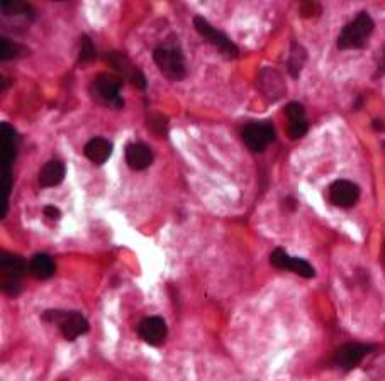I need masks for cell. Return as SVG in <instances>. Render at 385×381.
I'll list each match as a JSON object with an SVG mask.
<instances>
[{"instance_id": "obj_3", "label": "cell", "mask_w": 385, "mask_h": 381, "mask_svg": "<svg viewBox=\"0 0 385 381\" xmlns=\"http://www.w3.org/2000/svg\"><path fill=\"white\" fill-rule=\"evenodd\" d=\"M26 270L27 264L21 256L2 251V254H0V278H2V290L7 295L21 293V279L26 275Z\"/></svg>"}, {"instance_id": "obj_18", "label": "cell", "mask_w": 385, "mask_h": 381, "mask_svg": "<svg viewBox=\"0 0 385 381\" xmlns=\"http://www.w3.org/2000/svg\"><path fill=\"white\" fill-rule=\"evenodd\" d=\"M65 178V165L61 161H48L40 171V185L45 188L56 186Z\"/></svg>"}, {"instance_id": "obj_24", "label": "cell", "mask_w": 385, "mask_h": 381, "mask_svg": "<svg viewBox=\"0 0 385 381\" xmlns=\"http://www.w3.org/2000/svg\"><path fill=\"white\" fill-rule=\"evenodd\" d=\"M322 7L316 2H302L301 3V15L302 17H314V15L321 14Z\"/></svg>"}, {"instance_id": "obj_8", "label": "cell", "mask_w": 385, "mask_h": 381, "mask_svg": "<svg viewBox=\"0 0 385 381\" xmlns=\"http://www.w3.org/2000/svg\"><path fill=\"white\" fill-rule=\"evenodd\" d=\"M107 60H109V65H111L112 68H114L120 76H124V79L129 80L131 83H133L134 87L138 88V90H145V88H146L145 75H143L141 70L136 68V66L131 63V61L127 60L124 54L111 53L107 56Z\"/></svg>"}, {"instance_id": "obj_16", "label": "cell", "mask_w": 385, "mask_h": 381, "mask_svg": "<svg viewBox=\"0 0 385 381\" xmlns=\"http://www.w3.org/2000/svg\"><path fill=\"white\" fill-rule=\"evenodd\" d=\"M84 153H85V158H87L88 161H92L93 165L100 166V165H104L109 158H111L112 145L104 138H93L87 143V145H85Z\"/></svg>"}, {"instance_id": "obj_20", "label": "cell", "mask_w": 385, "mask_h": 381, "mask_svg": "<svg viewBox=\"0 0 385 381\" xmlns=\"http://www.w3.org/2000/svg\"><path fill=\"white\" fill-rule=\"evenodd\" d=\"M306 60H307L306 49L302 48L301 44H297V42H292V48H290V56H289V60H287V68H289V73L294 76V79H297L299 76V73H301Z\"/></svg>"}, {"instance_id": "obj_2", "label": "cell", "mask_w": 385, "mask_h": 381, "mask_svg": "<svg viewBox=\"0 0 385 381\" xmlns=\"http://www.w3.org/2000/svg\"><path fill=\"white\" fill-rule=\"evenodd\" d=\"M373 19L367 13H360L343 27L340 38H338V48L340 49H360L367 44L368 38L373 33Z\"/></svg>"}, {"instance_id": "obj_22", "label": "cell", "mask_w": 385, "mask_h": 381, "mask_svg": "<svg viewBox=\"0 0 385 381\" xmlns=\"http://www.w3.org/2000/svg\"><path fill=\"white\" fill-rule=\"evenodd\" d=\"M19 51H21V46H19L17 42H14L13 40H7V38L0 40V58H2V61L14 60Z\"/></svg>"}, {"instance_id": "obj_21", "label": "cell", "mask_w": 385, "mask_h": 381, "mask_svg": "<svg viewBox=\"0 0 385 381\" xmlns=\"http://www.w3.org/2000/svg\"><path fill=\"white\" fill-rule=\"evenodd\" d=\"M146 126L157 136H166V132H168V120L162 114H148Z\"/></svg>"}, {"instance_id": "obj_15", "label": "cell", "mask_w": 385, "mask_h": 381, "mask_svg": "<svg viewBox=\"0 0 385 381\" xmlns=\"http://www.w3.org/2000/svg\"><path fill=\"white\" fill-rule=\"evenodd\" d=\"M126 161L129 165V168L136 171L146 170L148 166L153 163V153L150 151V147L141 143H133L126 147Z\"/></svg>"}, {"instance_id": "obj_7", "label": "cell", "mask_w": 385, "mask_h": 381, "mask_svg": "<svg viewBox=\"0 0 385 381\" xmlns=\"http://www.w3.org/2000/svg\"><path fill=\"white\" fill-rule=\"evenodd\" d=\"M123 88V79L120 76L99 75L93 81V92L102 102H112L114 107H123V100L119 99V90Z\"/></svg>"}, {"instance_id": "obj_5", "label": "cell", "mask_w": 385, "mask_h": 381, "mask_svg": "<svg viewBox=\"0 0 385 381\" xmlns=\"http://www.w3.org/2000/svg\"><path fill=\"white\" fill-rule=\"evenodd\" d=\"M194 27H196V31L204 38V40H207L212 46H216V48L219 49V53H223L224 56H238V48H236L235 42L229 40L226 34H223L221 31H217L216 27L209 24L204 17L197 15V17L194 19Z\"/></svg>"}, {"instance_id": "obj_10", "label": "cell", "mask_w": 385, "mask_h": 381, "mask_svg": "<svg viewBox=\"0 0 385 381\" xmlns=\"http://www.w3.org/2000/svg\"><path fill=\"white\" fill-rule=\"evenodd\" d=\"M360 197V188L353 181L338 180L329 186V200L336 207L349 209L356 204Z\"/></svg>"}, {"instance_id": "obj_6", "label": "cell", "mask_w": 385, "mask_h": 381, "mask_svg": "<svg viewBox=\"0 0 385 381\" xmlns=\"http://www.w3.org/2000/svg\"><path fill=\"white\" fill-rule=\"evenodd\" d=\"M243 141L253 153H262L275 139L274 127L268 122H250L243 129Z\"/></svg>"}, {"instance_id": "obj_9", "label": "cell", "mask_w": 385, "mask_h": 381, "mask_svg": "<svg viewBox=\"0 0 385 381\" xmlns=\"http://www.w3.org/2000/svg\"><path fill=\"white\" fill-rule=\"evenodd\" d=\"M270 261L275 268H278V270L294 271V273H297L299 276H304V278H314V276H316L314 268L311 266L306 259L290 258L283 250H275L272 252Z\"/></svg>"}, {"instance_id": "obj_17", "label": "cell", "mask_w": 385, "mask_h": 381, "mask_svg": "<svg viewBox=\"0 0 385 381\" xmlns=\"http://www.w3.org/2000/svg\"><path fill=\"white\" fill-rule=\"evenodd\" d=\"M15 131L7 122L0 124V161L2 165H10L15 158Z\"/></svg>"}, {"instance_id": "obj_26", "label": "cell", "mask_w": 385, "mask_h": 381, "mask_svg": "<svg viewBox=\"0 0 385 381\" xmlns=\"http://www.w3.org/2000/svg\"><path fill=\"white\" fill-rule=\"evenodd\" d=\"M373 127H375L377 131H385V126L382 120H373Z\"/></svg>"}, {"instance_id": "obj_4", "label": "cell", "mask_w": 385, "mask_h": 381, "mask_svg": "<svg viewBox=\"0 0 385 381\" xmlns=\"http://www.w3.org/2000/svg\"><path fill=\"white\" fill-rule=\"evenodd\" d=\"M42 321L48 324H56L67 341H75L77 337L88 332L87 318L80 312H61V310H46Z\"/></svg>"}, {"instance_id": "obj_1", "label": "cell", "mask_w": 385, "mask_h": 381, "mask_svg": "<svg viewBox=\"0 0 385 381\" xmlns=\"http://www.w3.org/2000/svg\"><path fill=\"white\" fill-rule=\"evenodd\" d=\"M153 60L162 72V75L170 81H180L185 79V61L180 44L175 38H168L155 49Z\"/></svg>"}, {"instance_id": "obj_19", "label": "cell", "mask_w": 385, "mask_h": 381, "mask_svg": "<svg viewBox=\"0 0 385 381\" xmlns=\"http://www.w3.org/2000/svg\"><path fill=\"white\" fill-rule=\"evenodd\" d=\"M54 270H56V266H54L53 259L49 258L48 254H42V252L41 254L34 256L29 263L31 275L38 279L52 278V276L54 275Z\"/></svg>"}, {"instance_id": "obj_13", "label": "cell", "mask_w": 385, "mask_h": 381, "mask_svg": "<svg viewBox=\"0 0 385 381\" xmlns=\"http://www.w3.org/2000/svg\"><path fill=\"white\" fill-rule=\"evenodd\" d=\"M166 324L163 318L159 317H148L139 324L138 334L146 344L159 346L166 339Z\"/></svg>"}, {"instance_id": "obj_25", "label": "cell", "mask_w": 385, "mask_h": 381, "mask_svg": "<svg viewBox=\"0 0 385 381\" xmlns=\"http://www.w3.org/2000/svg\"><path fill=\"white\" fill-rule=\"evenodd\" d=\"M42 212H45L46 217H49V219L53 220H58L61 217V211L58 207H54V205H46Z\"/></svg>"}, {"instance_id": "obj_11", "label": "cell", "mask_w": 385, "mask_h": 381, "mask_svg": "<svg viewBox=\"0 0 385 381\" xmlns=\"http://www.w3.org/2000/svg\"><path fill=\"white\" fill-rule=\"evenodd\" d=\"M372 346L368 344H360V342H352V344H346L343 348L338 349L336 356H334V363L338 364L341 369H353L359 366L365 356L372 351Z\"/></svg>"}, {"instance_id": "obj_12", "label": "cell", "mask_w": 385, "mask_h": 381, "mask_svg": "<svg viewBox=\"0 0 385 381\" xmlns=\"http://www.w3.org/2000/svg\"><path fill=\"white\" fill-rule=\"evenodd\" d=\"M258 87L270 102H275V100L282 99L285 95V81L274 68L262 70L258 76Z\"/></svg>"}, {"instance_id": "obj_14", "label": "cell", "mask_w": 385, "mask_h": 381, "mask_svg": "<svg viewBox=\"0 0 385 381\" xmlns=\"http://www.w3.org/2000/svg\"><path fill=\"white\" fill-rule=\"evenodd\" d=\"M285 114L289 117V127H287V134L292 139H299L307 132V124L306 115H304V107L299 102H290L285 107Z\"/></svg>"}, {"instance_id": "obj_23", "label": "cell", "mask_w": 385, "mask_h": 381, "mask_svg": "<svg viewBox=\"0 0 385 381\" xmlns=\"http://www.w3.org/2000/svg\"><path fill=\"white\" fill-rule=\"evenodd\" d=\"M97 56L95 46H93L92 40L88 36L81 38V49H80V61L81 63H88V61H93Z\"/></svg>"}]
</instances>
